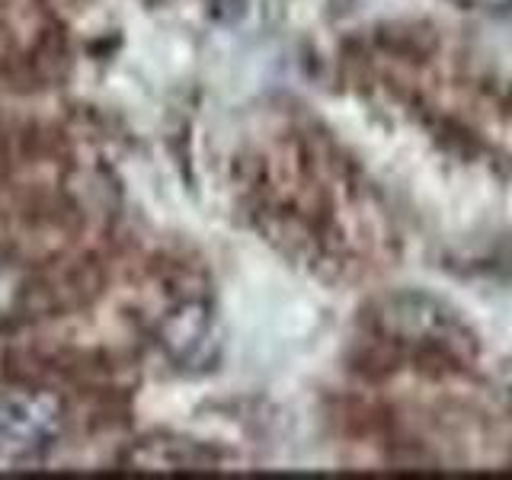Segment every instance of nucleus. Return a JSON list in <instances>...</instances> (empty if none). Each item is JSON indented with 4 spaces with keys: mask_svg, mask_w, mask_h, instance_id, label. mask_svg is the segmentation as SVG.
I'll use <instances>...</instances> for the list:
<instances>
[{
    "mask_svg": "<svg viewBox=\"0 0 512 480\" xmlns=\"http://www.w3.org/2000/svg\"><path fill=\"white\" fill-rule=\"evenodd\" d=\"M58 429V407L48 397L0 400V452L23 455L48 445Z\"/></svg>",
    "mask_w": 512,
    "mask_h": 480,
    "instance_id": "obj_1",
    "label": "nucleus"
}]
</instances>
